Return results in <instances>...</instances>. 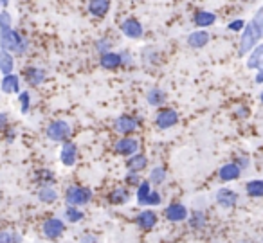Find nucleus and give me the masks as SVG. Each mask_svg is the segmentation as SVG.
Wrapping results in <instances>:
<instances>
[{
    "mask_svg": "<svg viewBox=\"0 0 263 243\" xmlns=\"http://www.w3.org/2000/svg\"><path fill=\"white\" fill-rule=\"evenodd\" d=\"M259 40H263V6L252 16L251 22L245 26L240 40V54L245 56L247 52H251V49H254Z\"/></svg>",
    "mask_w": 263,
    "mask_h": 243,
    "instance_id": "nucleus-1",
    "label": "nucleus"
},
{
    "mask_svg": "<svg viewBox=\"0 0 263 243\" xmlns=\"http://www.w3.org/2000/svg\"><path fill=\"white\" fill-rule=\"evenodd\" d=\"M63 198H65L67 205L81 207V209H83L85 205H88V203L92 202V198H94V193H92V189L87 188V185L72 184V185H69V188L65 189V195H63Z\"/></svg>",
    "mask_w": 263,
    "mask_h": 243,
    "instance_id": "nucleus-2",
    "label": "nucleus"
},
{
    "mask_svg": "<svg viewBox=\"0 0 263 243\" xmlns=\"http://www.w3.org/2000/svg\"><path fill=\"white\" fill-rule=\"evenodd\" d=\"M27 47H29V44L18 31L9 29L0 33V49H4L11 54H24Z\"/></svg>",
    "mask_w": 263,
    "mask_h": 243,
    "instance_id": "nucleus-3",
    "label": "nucleus"
},
{
    "mask_svg": "<svg viewBox=\"0 0 263 243\" xmlns=\"http://www.w3.org/2000/svg\"><path fill=\"white\" fill-rule=\"evenodd\" d=\"M67 231V223L63 218H58V216H51L47 220H44L42 223V234H44L45 239L49 241H56L60 239Z\"/></svg>",
    "mask_w": 263,
    "mask_h": 243,
    "instance_id": "nucleus-4",
    "label": "nucleus"
},
{
    "mask_svg": "<svg viewBox=\"0 0 263 243\" xmlns=\"http://www.w3.org/2000/svg\"><path fill=\"white\" fill-rule=\"evenodd\" d=\"M70 134H72V128H70V124L63 119L52 121V123H49V126L45 128V135H47V139L52 142L69 141Z\"/></svg>",
    "mask_w": 263,
    "mask_h": 243,
    "instance_id": "nucleus-5",
    "label": "nucleus"
},
{
    "mask_svg": "<svg viewBox=\"0 0 263 243\" xmlns=\"http://www.w3.org/2000/svg\"><path fill=\"white\" fill-rule=\"evenodd\" d=\"M139 126H141V121L134 116H128V114H123V116L116 117V121H114V130L119 135H123V137L136 134L139 130Z\"/></svg>",
    "mask_w": 263,
    "mask_h": 243,
    "instance_id": "nucleus-6",
    "label": "nucleus"
},
{
    "mask_svg": "<svg viewBox=\"0 0 263 243\" xmlns=\"http://www.w3.org/2000/svg\"><path fill=\"white\" fill-rule=\"evenodd\" d=\"M190 216V209L182 202H172L164 207V218L172 223H182Z\"/></svg>",
    "mask_w": 263,
    "mask_h": 243,
    "instance_id": "nucleus-7",
    "label": "nucleus"
},
{
    "mask_svg": "<svg viewBox=\"0 0 263 243\" xmlns=\"http://www.w3.org/2000/svg\"><path fill=\"white\" fill-rule=\"evenodd\" d=\"M215 202H216V205L222 207V209H233V207H236L238 202H240V195L231 188H220L215 195Z\"/></svg>",
    "mask_w": 263,
    "mask_h": 243,
    "instance_id": "nucleus-8",
    "label": "nucleus"
},
{
    "mask_svg": "<svg viewBox=\"0 0 263 243\" xmlns=\"http://www.w3.org/2000/svg\"><path fill=\"white\" fill-rule=\"evenodd\" d=\"M114 149H116L117 155L132 157V155H136V153H139V141H137L136 137L126 135V137L117 139L116 144H114Z\"/></svg>",
    "mask_w": 263,
    "mask_h": 243,
    "instance_id": "nucleus-9",
    "label": "nucleus"
},
{
    "mask_svg": "<svg viewBox=\"0 0 263 243\" xmlns=\"http://www.w3.org/2000/svg\"><path fill=\"white\" fill-rule=\"evenodd\" d=\"M179 123V112L173 108H162L155 114V124L159 130H168Z\"/></svg>",
    "mask_w": 263,
    "mask_h": 243,
    "instance_id": "nucleus-10",
    "label": "nucleus"
},
{
    "mask_svg": "<svg viewBox=\"0 0 263 243\" xmlns=\"http://www.w3.org/2000/svg\"><path fill=\"white\" fill-rule=\"evenodd\" d=\"M157 223H159V214L155 213L154 209H150V207H148V209H143L136 216V225L144 232L155 229V227H157Z\"/></svg>",
    "mask_w": 263,
    "mask_h": 243,
    "instance_id": "nucleus-11",
    "label": "nucleus"
},
{
    "mask_svg": "<svg viewBox=\"0 0 263 243\" xmlns=\"http://www.w3.org/2000/svg\"><path fill=\"white\" fill-rule=\"evenodd\" d=\"M60 162L65 167H72L78 162V146L72 141H65L60 149Z\"/></svg>",
    "mask_w": 263,
    "mask_h": 243,
    "instance_id": "nucleus-12",
    "label": "nucleus"
},
{
    "mask_svg": "<svg viewBox=\"0 0 263 243\" xmlns=\"http://www.w3.org/2000/svg\"><path fill=\"white\" fill-rule=\"evenodd\" d=\"M121 33L124 34V36L132 38V40H139L141 36H143V26H141L139 20L136 18H128L124 20L123 24H121Z\"/></svg>",
    "mask_w": 263,
    "mask_h": 243,
    "instance_id": "nucleus-13",
    "label": "nucleus"
},
{
    "mask_svg": "<svg viewBox=\"0 0 263 243\" xmlns=\"http://www.w3.org/2000/svg\"><path fill=\"white\" fill-rule=\"evenodd\" d=\"M106 200H108L110 205H126L130 202V191L124 185H116L112 191L106 195Z\"/></svg>",
    "mask_w": 263,
    "mask_h": 243,
    "instance_id": "nucleus-14",
    "label": "nucleus"
},
{
    "mask_svg": "<svg viewBox=\"0 0 263 243\" xmlns=\"http://www.w3.org/2000/svg\"><path fill=\"white\" fill-rule=\"evenodd\" d=\"M241 177V167L236 162H227L218 170L220 182H234Z\"/></svg>",
    "mask_w": 263,
    "mask_h": 243,
    "instance_id": "nucleus-15",
    "label": "nucleus"
},
{
    "mask_svg": "<svg viewBox=\"0 0 263 243\" xmlns=\"http://www.w3.org/2000/svg\"><path fill=\"white\" fill-rule=\"evenodd\" d=\"M0 92L2 94H20V78L16 74H8L0 78Z\"/></svg>",
    "mask_w": 263,
    "mask_h": 243,
    "instance_id": "nucleus-16",
    "label": "nucleus"
},
{
    "mask_svg": "<svg viewBox=\"0 0 263 243\" xmlns=\"http://www.w3.org/2000/svg\"><path fill=\"white\" fill-rule=\"evenodd\" d=\"M186 221L190 223L191 231H204L205 225H208V216L202 209H193Z\"/></svg>",
    "mask_w": 263,
    "mask_h": 243,
    "instance_id": "nucleus-17",
    "label": "nucleus"
},
{
    "mask_svg": "<svg viewBox=\"0 0 263 243\" xmlns=\"http://www.w3.org/2000/svg\"><path fill=\"white\" fill-rule=\"evenodd\" d=\"M24 76H26V81L29 87H38L45 81V70L40 69V67H27L24 70Z\"/></svg>",
    "mask_w": 263,
    "mask_h": 243,
    "instance_id": "nucleus-18",
    "label": "nucleus"
},
{
    "mask_svg": "<svg viewBox=\"0 0 263 243\" xmlns=\"http://www.w3.org/2000/svg\"><path fill=\"white\" fill-rule=\"evenodd\" d=\"M38 200H40L42 203H45V205H51V203L58 202V189L54 188V185H40V189H38L36 193Z\"/></svg>",
    "mask_w": 263,
    "mask_h": 243,
    "instance_id": "nucleus-19",
    "label": "nucleus"
},
{
    "mask_svg": "<svg viewBox=\"0 0 263 243\" xmlns=\"http://www.w3.org/2000/svg\"><path fill=\"white\" fill-rule=\"evenodd\" d=\"M99 65L106 70H116L123 65V58H121V54H116V52H105L99 58Z\"/></svg>",
    "mask_w": 263,
    "mask_h": 243,
    "instance_id": "nucleus-20",
    "label": "nucleus"
},
{
    "mask_svg": "<svg viewBox=\"0 0 263 243\" xmlns=\"http://www.w3.org/2000/svg\"><path fill=\"white\" fill-rule=\"evenodd\" d=\"M126 167L128 171H136V173H141L143 170L148 167V159L144 153H136V155H132L126 159Z\"/></svg>",
    "mask_w": 263,
    "mask_h": 243,
    "instance_id": "nucleus-21",
    "label": "nucleus"
},
{
    "mask_svg": "<svg viewBox=\"0 0 263 243\" xmlns=\"http://www.w3.org/2000/svg\"><path fill=\"white\" fill-rule=\"evenodd\" d=\"M15 70V58H13L11 52L0 49V74L2 76H8V74H13Z\"/></svg>",
    "mask_w": 263,
    "mask_h": 243,
    "instance_id": "nucleus-22",
    "label": "nucleus"
},
{
    "mask_svg": "<svg viewBox=\"0 0 263 243\" xmlns=\"http://www.w3.org/2000/svg\"><path fill=\"white\" fill-rule=\"evenodd\" d=\"M209 42V33L208 31H193V33L187 36V45L193 49H202L205 47Z\"/></svg>",
    "mask_w": 263,
    "mask_h": 243,
    "instance_id": "nucleus-23",
    "label": "nucleus"
},
{
    "mask_svg": "<svg viewBox=\"0 0 263 243\" xmlns=\"http://www.w3.org/2000/svg\"><path fill=\"white\" fill-rule=\"evenodd\" d=\"M83 218H85V213L81 207L67 205L65 211H63V220H65V223H80V221H83Z\"/></svg>",
    "mask_w": 263,
    "mask_h": 243,
    "instance_id": "nucleus-24",
    "label": "nucleus"
},
{
    "mask_svg": "<svg viewBox=\"0 0 263 243\" xmlns=\"http://www.w3.org/2000/svg\"><path fill=\"white\" fill-rule=\"evenodd\" d=\"M247 67L252 70L263 69V44H259L258 47L252 49L251 56H249V60H247Z\"/></svg>",
    "mask_w": 263,
    "mask_h": 243,
    "instance_id": "nucleus-25",
    "label": "nucleus"
},
{
    "mask_svg": "<svg viewBox=\"0 0 263 243\" xmlns=\"http://www.w3.org/2000/svg\"><path fill=\"white\" fill-rule=\"evenodd\" d=\"M245 193L249 198H263V178H254L245 184Z\"/></svg>",
    "mask_w": 263,
    "mask_h": 243,
    "instance_id": "nucleus-26",
    "label": "nucleus"
},
{
    "mask_svg": "<svg viewBox=\"0 0 263 243\" xmlns=\"http://www.w3.org/2000/svg\"><path fill=\"white\" fill-rule=\"evenodd\" d=\"M164 101H166V92L162 90V88L154 87V88H150V90H148L146 103L150 106H161V105H164Z\"/></svg>",
    "mask_w": 263,
    "mask_h": 243,
    "instance_id": "nucleus-27",
    "label": "nucleus"
},
{
    "mask_svg": "<svg viewBox=\"0 0 263 243\" xmlns=\"http://www.w3.org/2000/svg\"><path fill=\"white\" fill-rule=\"evenodd\" d=\"M168 178V173H166L164 166H155L150 170V175H148V182L152 185H162Z\"/></svg>",
    "mask_w": 263,
    "mask_h": 243,
    "instance_id": "nucleus-28",
    "label": "nucleus"
},
{
    "mask_svg": "<svg viewBox=\"0 0 263 243\" xmlns=\"http://www.w3.org/2000/svg\"><path fill=\"white\" fill-rule=\"evenodd\" d=\"M110 9V0H90L88 11L94 16H105Z\"/></svg>",
    "mask_w": 263,
    "mask_h": 243,
    "instance_id": "nucleus-29",
    "label": "nucleus"
},
{
    "mask_svg": "<svg viewBox=\"0 0 263 243\" xmlns=\"http://www.w3.org/2000/svg\"><path fill=\"white\" fill-rule=\"evenodd\" d=\"M150 193H152V184L148 180H143L136 188V200H137V203H139V205H146Z\"/></svg>",
    "mask_w": 263,
    "mask_h": 243,
    "instance_id": "nucleus-30",
    "label": "nucleus"
},
{
    "mask_svg": "<svg viewBox=\"0 0 263 243\" xmlns=\"http://www.w3.org/2000/svg\"><path fill=\"white\" fill-rule=\"evenodd\" d=\"M34 180L40 185H54L56 175H54V171H51V170H38L36 173H34Z\"/></svg>",
    "mask_w": 263,
    "mask_h": 243,
    "instance_id": "nucleus-31",
    "label": "nucleus"
},
{
    "mask_svg": "<svg viewBox=\"0 0 263 243\" xmlns=\"http://www.w3.org/2000/svg\"><path fill=\"white\" fill-rule=\"evenodd\" d=\"M215 22H216V15L211 11H198L197 15H195V24H197L198 27H209Z\"/></svg>",
    "mask_w": 263,
    "mask_h": 243,
    "instance_id": "nucleus-32",
    "label": "nucleus"
},
{
    "mask_svg": "<svg viewBox=\"0 0 263 243\" xmlns=\"http://www.w3.org/2000/svg\"><path fill=\"white\" fill-rule=\"evenodd\" d=\"M0 243H22V236L11 229H0Z\"/></svg>",
    "mask_w": 263,
    "mask_h": 243,
    "instance_id": "nucleus-33",
    "label": "nucleus"
},
{
    "mask_svg": "<svg viewBox=\"0 0 263 243\" xmlns=\"http://www.w3.org/2000/svg\"><path fill=\"white\" fill-rule=\"evenodd\" d=\"M18 103H20V112L27 114L31 108V94L27 90H22L18 94Z\"/></svg>",
    "mask_w": 263,
    "mask_h": 243,
    "instance_id": "nucleus-34",
    "label": "nucleus"
},
{
    "mask_svg": "<svg viewBox=\"0 0 263 243\" xmlns=\"http://www.w3.org/2000/svg\"><path fill=\"white\" fill-rule=\"evenodd\" d=\"M13 29V18L8 11H0V33Z\"/></svg>",
    "mask_w": 263,
    "mask_h": 243,
    "instance_id": "nucleus-35",
    "label": "nucleus"
},
{
    "mask_svg": "<svg viewBox=\"0 0 263 243\" xmlns=\"http://www.w3.org/2000/svg\"><path fill=\"white\" fill-rule=\"evenodd\" d=\"M124 182H126V185H130V188H137L143 180H141L139 173H136V171H128L126 177H124Z\"/></svg>",
    "mask_w": 263,
    "mask_h": 243,
    "instance_id": "nucleus-36",
    "label": "nucleus"
},
{
    "mask_svg": "<svg viewBox=\"0 0 263 243\" xmlns=\"http://www.w3.org/2000/svg\"><path fill=\"white\" fill-rule=\"evenodd\" d=\"M161 203H162V195H161V191H157V189H152L150 196H148L146 205H148V207H157V205H161Z\"/></svg>",
    "mask_w": 263,
    "mask_h": 243,
    "instance_id": "nucleus-37",
    "label": "nucleus"
},
{
    "mask_svg": "<svg viewBox=\"0 0 263 243\" xmlns=\"http://www.w3.org/2000/svg\"><path fill=\"white\" fill-rule=\"evenodd\" d=\"M245 27V22L243 20H234V22H231L229 26H227V29L233 31V33H238V31H241Z\"/></svg>",
    "mask_w": 263,
    "mask_h": 243,
    "instance_id": "nucleus-38",
    "label": "nucleus"
},
{
    "mask_svg": "<svg viewBox=\"0 0 263 243\" xmlns=\"http://www.w3.org/2000/svg\"><path fill=\"white\" fill-rule=\"evenodd\" d=\"M96 49H98L101 54H105V52H110V42L108 40H99L98 44H96Z\"/></svg>",
    "mask_w": 263,
    "mask_h": 243,
    "instance_id": "nucleus-39",
    "label": "nucleus"
},
{
    "mask_svg": "<svg viewBox=\"0 0 263 243\" xmlns=\"http://www.w3.org/2000/svg\"><path fill=\"white\" fill-rule=\"evenodd\" d=\"M80 243H98V236H94L92 232H85L80 238Z\"/></svg>",
    "mask_w": 263,
    "mask_h": 243,
    "instance_id": "nucleus-40",
    "label": "nucleus"
},
{
    "mask_svg": "<svg viewBox=\"0 0 263 243\" xmlns=\"http://www.w3.org/2000/svg\"><path fill=\"white\" fill-rule=\"evenodd\" d=\"M9 124V117L6 112H0V132H4Z\"/></svg>",
    "mask_w": 263,
    "mask_h": 243,
    "instance_id": "nucleus-41",
    "label": "nucleus"
},
{
    "mask_svg": "<svg viewBox=\"0 0 263 243\" xmlns=\"http://www.w3.org/2000/svg\"><path fill=\"white\" fill-rule=\"evenodd\" d=\"M234 162H236V164H238V166H240V167H241V171H243V170H245V167H247L249 160H247V159H245V157H240V159H236V160H234Z\"/></svg>",
    "mask_w": 263,
    "mask_h": 243,
    "instance_id": "nucleus-42",
    "label": "nucleus"
},
{
    "mask_svg": "<svg viewBox=\"0 0 263 243\" xmlns=\"http://www.w3.org/2000/svg\"><path fill=\"white\" fill-rule=\"evenodd\" d=\"M254 80H256V83H263V70H258Z\"/></svg>",
    "mask_w": 263,
    "mask_h": 243,
    "instance_id": "nucleus-43",
    "label": "nucleus"
},
{
    "mask_svg": "<svg viewBox=\"0 0 263 243\" xmlns=\"http://www.w3.org/2000/svg\"><path fill=\"white\" fill-rule=\"evenodd\" d=\"M13 139H15V132L9 130V132H8V141H13Z\"/></svg>",
    "mask_w": 263,
    "mask_h": 243,
    "instance_id": "nucleus-44",
    "label": "nucleus"
},
{
    "mask_svg": "<svg viewBox=\"0 0 263 243\" xmlns=\"http://www.w3.org/2000/svg\"><path fill=\"white\" fill-rule=\"evenodd\" d=\"M0 4H2V8H8V6H9V0H0Z\"/></svg>",
    "mask_w": 263,
    "mask_h": 243,
    "instance_id": "nucleus-45",
    "label": "nucleus"
},
{
    "mask_svg": "<svg viewBox=\"0 0 263 243\" xmlns=\"http://www.w3.org/2000/svg\"><path fill=\"white\" fill-rule=\"evenodd\" d=\"M238 243H252V241H249V239H241V241H238Z\"/></svg>",
    "mask_w": 263,
    "mask_h": 243,
    "instance_id": "nucleus-46",
    "label": "nucleus"
},
{
    "mask_svg": "<svg viewBox=\"0 0 263 243\" xmlns=\"http://www.w3.org/2000/svg\"><path fill=\"white\" fill-rule=\"evenodd\" d=\"M259 101H261V105H263V90H261V94H259Z\"/></svg>",
    "mask_w": 263,
    "mask_h": 243,
    "instance_id": "nucleus-47",
    "label": "nucleus"
},
{
    "mask_svg": "<svg viewBox=\"0 0 263 243\" xmlns=\"http://www.w3.org/2000/svg\"><path fill=\"white\" fill-rule=\"evenodd\" d=\"M0 8H2V4H0ZM0 11H2V9H0Z\"/></svg>",
    "mask_w": 263,
    "mask_h": 243,
    "instance_id": "nucleus-48",
    "label": "nucleus"
},
{
    "mask_svg": "<svg viewBox=\"0 0 263 243\" xmlns=\"http://www.w3.org/2000/svg\"><path fill=\"white\" fill-rule=\"evenodd\" d=\"M259 70H263V69H259Z\"/></svg>",
    "mask_w": 263,
    "mask_h": 243,
    "instance_id": "nucleus-49",
    "label": "nucleus"
}]
</instances>
